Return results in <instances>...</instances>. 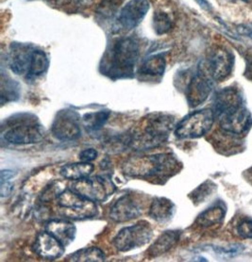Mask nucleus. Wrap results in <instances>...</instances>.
<instances>
[{
	"instance_id": "aec40b11",
	"label": "nucleus",
	"mask_w": 252,
	"mask_h": 262,
	"mask_svg": "<svg viewBox=\"0 0 252 262\" xmlns=\"http://www.w3.org/2000/svg\"><path fill=\"white\" fill-rule=\"evenodd\" d=\"M179 231H166L163 233L156 242L150 247V256L153 257L161 256L170 250L179 242L180 238Z\"/></svg>"
},
{
	"instance_id": "473e14b6",
	"label": "nucleus",
	"mask_w": 252,
	"mask_h": 262,
	"mask_svg": "<svg viewBox=\"0 0 252 262\" xmlns=\"http://www.w3.org/2000/svg\"><path fill=\"white\" fill-rule=\"evenodd\" d=\"M198 2V5L201 7L202 9L207 10V11H211L212 10V6H211L210 3L207 1V0H196Z\"/></svg>"
},
{
	"instance_id": "2f4dec72",
	"label": "nucleus",
	"mask_w": 252,
	"mask_h": 262,
	"mask_svg": "<svg viewBox=\"0 0 252 262\" xmlns=\"http://www.w3.org/2000/svg\"><path fill=\"white\" fill-rule=\"evenodd\" d=\"M0 176H1V181H7V180H11L15 176V173L12 170H2Z\"/></svg>"
},
{
	"instance_id": "c85d7f7f",
	"label": "nucleus",
	"mask_w": 252,
	"mask_h": 262,
	"mask_svg": "<svg viewBox=\"0 0 252 262\" xmlns=\"http://www.w3.org/2000/svg\"><path fill=\"white\" fill-rule=\"evenodd\" d=\"M238 235L244 238H252V220H244L237 227Z\"/></svg>"
},
{
	"instance_id": "6e6552de",
	"label": "nucleus",
	"mask_w": 252,
	"mask_h": 262,
	"mask_svg": "<svg viewBox=\"0 0 252 262\" xmlns=\"http://www.w3.org/2000/svg\"><path fill=\"white\" fill-rule=\"evenodd\" d=\"M72 190L95 202H102L114 192V186L104 178L94 177L77 180L73 184Z\"/></svg>"
},
{
	"instance_id": "f8f14e48",
	"label": "nucleus",
	"mask_w": 252,
	"mask_h": 262,
	"mask_svg": "<svg viewBox=\"0 0 252 262\" xmlns=\"http://www.w3.org/2000/svg\"><path fill=\"white\" fill-rule=\"evenodd\" d=\"M142 213L141 206L132 195H124L110 209V218L116 223H124L138 218Z\"/></svg>"
},
{
	"instance_id": "393cba45",
	"label": "nucleus",
	"mask_w": 252,
	"mask_h": 262,
	"mask_svg": "<svg viewBox=\"0 0 252 262\" xmlns=\"http://www.w3.org/2000/svg\"><path fill=\"white\" fill-rule=\"evenodd\" d=\"M109 116H110V113L106 111L86 114L82 117V124L87 130H98L107 123Z\"/></svg>"
},
{
	"instance_id": "4be33fe9",
	"label": "nucleus",
	"mask_w": 252,
	"mask_h": 262,
	"mask_svg": "<svg viewBox=\"0 0 252 262\" xmlns=\"http://www.w3.org/2000/svg\"><path fill=\"white\" fill-rule=\"evenodd\" d=\"M48 66H49V60L47 54L42 50H33L27 78L30 79L38 78L39 76H41L44 73L47 72Z\"/></svg>"
},
{
	"instance_id": "20e7f679",
	"label": "nucleus",
	"mask_w": 252,
	"mask_h": 262,
	"mask_svg": "<svg viewBox=\"0 0 252 262\" xmlns=\"http://www.w3.org/2000/svg\"><path fill=\"white\" fill-rule=\"evenodd\" d=\"M62 215L67 219L86 220L98 213L96 202L71 190H65L57 196Z\"/></svg>"
},
{
	"instance_id": "cd10ccee",
	"label": "nucleus",
	"mask_w": 252,
	"mask_h": 262,
	"mask_svg": "<svg viewBox=\"0 0 252 262\" xmlns=\"http://www.w3.org/2000/svg\"><path fill=\"white\" fill-rule=\"evenodd\" d=\"M122 3V0H104L98 8V13L104 19L111 18L115 14L118 6Z\"/></svg>"
},
{
	"instance_id": "b1692460",
	"label": "nucleus",
	"mask_w": 252,
	"mask_h": 262,
	"mask_svg": "<svg viewBox=\"0 0 252 262\" xmlns=\"http://www.w3.org/2000/svg\"><path fill=\"white\" fill-rule=\"evenodd\" d=\"M225 217V209L221 206H215L205 210L198 218V224L200 227H213L222 222Z\"/></svg>"
},
{
	"instance_id": "f257e3e1",
	"label": "nucleus",
	"mask_w": 252,
	"mask_h": 262,
	"mask_svg": "<svg viewBox=\"0 0 252 262\" xmlns=\"http://www.w3.org/2000/svg\"><path fill=\"white\" fill-rule=\"evenodd\" d=\"M214 113L223 130L229 133L242 134L252 124L251 115L244 107L242 98L234 90H226L219 94Z\"/></svg>"
},
{
	"instance_id": "c756f323",
	"label": "nucleus",
	"mask_w": 252,
	"mask_h": 262,
	"mask_svg": "<svg viewBox=\"0 0 252 262\" xmlns=\"http://www.w3.org/2000/svg\"><path fill=\"white\" fill-rule=\"evenodd\" d=\"M79 160L81 161H85V162H90V161L96 160L97 157V152L95 149L88 148L82 150L79 153Z\"/></svg>"
},
{
	"instance_id": "f03ea898",
	"label": "nucleus",
	"mask_w": 252,
	"mask_h": 262,
	"mask_svg": "<svg viewBox=\"0 0 252 262\" xmlns=\"http://www.w3.org/2000/svg\"><path fill=\"white\" fill-rule=\"evenodd\" d=\"M140 52L139 42L132 37L123 38L114 46L109 74L113 78H123L132 76L137 63Z\"/></svg>"
},
{
	"instance_id": "dca6fc26",
	"label": "nucleus",
	"mask_w": 252,
	"mask_h": 262,
	"mask_svg": "<svg viewBox=\"0 0 252 262\" xmlns=\"http://www.w3.org/2000/svg\"><path fill=\"white\" fill-rule=\"evenodd\" d=\"M211 93V83L205 75L198 73L188 86L187 99L191 107H197L207 99Z\"/></svg>"
},
{
	"instance_id": "9b49d317",
	"label": "nucleus",
	"mask_w": 252,
	"mask_h": 262,
	"mask_svg": "<svg viewBox=\"0 0 252 262\" xmlns=\"http://www.w3.org/2000/svg\"><path fill=\"white\" fill-rule=\"evenodd\" d=\"M52 132L55 137L61 141H73L80 136L77 114L72 112H61L55 118L52 125Z\"/></svg>"
},
{
	"instance_id": "423d86ee",
	"label": "nucleus",
	"mask_w": 252,
	"mask_h": 262,
	"mask_svg": "<svg viewBox=\"0 0 252 262\" xmlns=\"http://www.w3.org/2000/svg\"><path fill=\"white\" fill-rule=\"evenodd\" d=\"M216 119L210 108L200 110L189 114L176 126L175 134L180 139H196L204 136L210 130Z\"/></svg>"
},
{
	"instance_id": "412c9836",
	"label": "nucleus",
	"mask_w": 252,
	"mask_h": 262,
	"mask_svg": "<svg viewBox=\"0 0 252 262\" xmlns=\"http://www.w3.org/2000/svg\"><path fill=\"white\" fill-rule=\"evenodd\" d=\"M165 66L166 60L163 54L152 55L143 62L140 68V73L144 76L159 77L164 73Z\"/></svg>"
},
{
	"instance_id": "5701e85b",
	"label": "nucleus",
	"mask_w": 252,
	"mask_h": 262,
	"mask_svg": "<svg viewBox=\"0 0 252 262\" xmlns=\"http://www.w3.org/2000/svg\"><path fill=\"white\" fill-rule=\"evenodd\" d=\"M106 258L105 254L97 247H90L77 251L68 258L69 261L100 262Z\"/></svg>"
},
{
	"instance_id": "a211bd4d",
	"label": "nucleus",
	"mask_w": 252,
	"mask_h": 262,
	"mask_svg": "<svg viewBox=\"0 0 252 262\" xmlns=\"http://www.w3.org/2000/svg\"><path fill=\"white\" fill-rule=\"evenodd\" d=\"M174 213V204L163 197L155 198L150 206V215L154 220L165 223Z\"/></svg>"
},
{
	"instance_id": "4468645a",
	"label": "nucleus",
	"mask_w": 252,
	"mask_h": 262,
	"mask_svg": "<svg viewBox=\"0 0 252 262\" xmlns=\"http://www.w3.org/2000/svg\"><path fill=\"white\" fill-rule=\"evenodd\" d=\"M65 245L49 233H40L34 244V251L37 255L45 259L54 260L65 253Z\"/></svg>"
},
{
	"instance_id": "9d476101",
	"label": "nucleus",
	"mask_w": 252,
	"mask_h": 262,
	"mask_svg": "<svg viewBox=\"0 0 252 262\" xmlns=\"http://www.w3.org/2000/svg\"><path fill=\"white\" fill-rule=\"evenodd\" d=\"M44 137L42 127L36 123H20L2 132V140L11 144H30L40 142Z\"/></svg>"
},
{
	"instance_id": "0eeeda50",
	"label": "nucleus",
	"mask_w": 252,
	"mask_h": 262,
	"mask_svg": "<svg viewBox=\"0 0 252 262\" xmlns=\"http://www.w3.org/2000/svg\"><path fill=\"white\" fill-rule=\"evenodd\" d=\"M152 228L145 221L121 229L114 238V247L121 252L137 249L146 245L152 237Z\"/></svg>"
},
{
	"instance_id": "7c9ffc66",
	"label": "nucleus",
	"mask_w": 252,
	"mask_h": 262,
	"mask_svg": "<svg viewBox=\"0 0 252 262\" xmlns=\"http://www.w3.org/2000/svg\"><path fill=\"white\" fill-rule=\"evenodd\" d=\"M13 183L10 180L7 181H1V189H0V194L2 197L10 196L13 191Z\"/></svg>"
},
{
	"instance_id": "2eb2a0df",
	"label": "nucleus",
	"mask_w": 252,
	"mask_h": 262,
	"mask_svg": "<svg viewBox=\"0 0 252 262\" xmlns=\"http://www.w3.org/2000/svg\"><path fill=\"white\" fill-rule=\"evenodd\" d=\"M33 50L23 45L12 46L9 53V66L17 75L28 74Z\"/></svg>"
},
{
	"instance_id": "ddd939ff",
	"label": "nucleus",
	"mask_w": 252,
	"mask_h": 262,
	"mask_svg": "<svg viewBox=\"0 0 252 262\" xmlns=\"http://www.w3.org/2000/svg\"><path fill=\"white\" fill-rule=\"evenodd\" d=\"M233 66V56L226 50L217 49L211 54L208 60V71L215 80H223L230 74Z\"/></svg>"
},
{
	"instance_id": "bb28decb",
	"label": "nucleus",
	"mask_w": 252,
	"mask_h": 262,
	"mask_svg": "<svg viewBox=\"0 0 252 262\" xmlns=\"http://www.w3.org/2000/svg\"><path fill=\"white\" fill-rule=\"evenodd\" d=\"M17 82H14L12 80H8L7 82L2 79V91H1V100L2 104L4 103V100L6 101L10 100H14L18 97L19 89L17 86Z\"/></svg>"
},
{
	"instance_id": "a878e982",
	"label": "nucleus",
	"mask_w": 252,
	"mask_h": 262,
	"mask_svg": "<svg viewBox=\"0 0 252 262\" xmlns=\"http://www.w3.org/2000/svg\"><path fill=\"white\" fill-rule=\"evenodd\" d=\"M173 22L166 12H159L154 14L153 28L157 34L162 35L172 29Z\"/></svg>"
},
{
	"instance_id": "39448f33",
	"label": "nucleus",
	"mask_w": 252,
	"mask_h": 262,
	"mask_svg": "<svg viewBox=\"0 0 252 262\" xmlns=\"http://www.w3.org/2000/svg\"><path fill=\"white\" fill-rule=\"evenodd\" d=\"M171 129L172 120L169 119L168 116H159L155 119L150 120L141 135L132 136L131 144L135 148L156 147L167 140Z\"/></svg>"
},
{
	"instance_id": "f3484780",
	"label": "nucleus",
	"mask_w": 252,
	"mask_h": 262,
	"mask_svg": "<svg viewBox=\"0 0 252 262\" xmlns=\"http://www.w3.org/2000/svg\"><path fill=\"white\" fill-rule=\"evenodd\" d=\"M46 231L66 246L70 245L76 238L77 229L72 222L66 218L49 221L46 226Z\"/></svg>"
},
{
	"instance_id": "1a4fd4ad",
	"label": "nucleus",
	"mask_w": 252,
	"mask_h": 262,
	"mask_svg": "<svg viewBox=\"0 0 252 262\" xmlns=\"http://www.w3.org/2000/svg\"><path fill=\"white\" fill-rule=\"evenodd\" d=\"M149 11L150 3L148 0H130L121 9L115 27L118 30H133L144 20Z\"/></svg>"
},
{
	"instance_id": "7ed1b4c3",
	"label": "nucleus",
	"mask_w": 252,
	"mask_h": 262,
	"mask_svg": "<svg viewBox=\"0 0 252 262\" xmlns=\"http://www.w3.org/2000/svg\"><path fill=\"white\" fill-rule=\"evenodd\" d=\"M176 167L174 157L169 154L146 156L128 161L124 172L137 178H154L171 173Z\"/></svg>"
},
{
	"instance_id": "6ab92c4d",
	"label": "nucleus",
	"mask_w": 252,
	"mask_h": 262,
	"mask_svg": "<svg viewBox=\"0 0 252 262\" xmlns=\"http://www.w3.org/2000/svg\"><path fill=\"white\" fill-rule=\"evenodd\" d=\"M94 170L95 167L90 162L80 161L76 163H70L62 167L60 170V174L65 179L77 181L88 178L94 172Z\"/></svg>"
}]
</instances>
